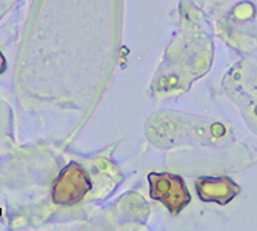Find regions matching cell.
<instances>
[{
	"label": "cell",
	"instance_id": "obj_1",
	"mask_svg": "<svg viewBox=\"0 0 257 231\" xmlns=\"http://www.w3.org/2000/svg\"><path fill=\"white\" fill-rule=\"evenodd\" d=\"M150 196L160 200L171 214H179L191 202L190 191L180 176L171 173H150Z\"/></svg>",
	"mask_w": 257,
	"mask_h": 231
},
{
	"label": "cell",
	"instance_id": "obj_2",
	"mask_svg": "<svg viewBox=\"0 0 257 231\" xmlns=\"http://www.w3.org/2000/svg\"><path fill=\"white\" fill-rule=\"evenodd\" d=\"M91 188L88 173L79 164H69L57 177L53 199L59 205H73L79 202Z\"/></svg>",
	"mask_w": 257,
	"mask_h": 231
},
{
	"label": "cell",
	"instance_id": "obj_3",
	"mask_svg": "<svg viewBox=\"0 0 257 231\" xmlns=\"http://www.w3.org/2000/svg\"><path fill=\"white\" fill-rule=\"evenodd\" d=\"M196 190L203 202H216L219 205H226L240 193L239 185L226 177H199L196 180Z\"/></svg>",
	"mask_w": 257,
	"mask_h": 231
},
{
	"label": "cell",
	"instance_id": "obj_4",
	"mask_svg": "<svg viewBox=\"0 0 257 231\" xmlns=\"http://www.w3.org/2000/svg\"><path fill=\"white\" fill-rule=\"evenodd\" d=\"M5 71V59L2 56V53H0V73Z\"/></svg>",
	"mask_w": 257,
	"mask_h": 231
}]
</instances>
